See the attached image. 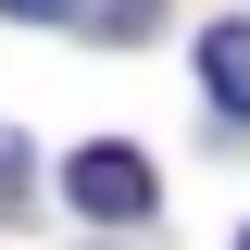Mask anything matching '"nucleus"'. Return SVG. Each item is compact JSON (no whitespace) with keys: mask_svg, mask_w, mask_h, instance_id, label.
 Returning <instances> with one entry per match:
<instances>
[{"mask_svg":"<svg viewBox=\"0 0 250 250\" xmlns=\"http://www.w3.org/2000/svg\"><path fill=\"white\" fill-rule=\"evenodd\" d=\"M0 200H25V138L0 125Z\"/></svg>","mask_w":250,"mask_h":250,"instance_id":"4","label":"nucleus"},{"mask_svg":"<svg viewBox=\"0 0 250 250\" xmlns=\"http://www.w3.org/2000/svg\"><path fill=\"white\" fill-rule=\"evenodd\" d=\"M62 200H75L88 225H150V200H163V188H150V163L125 150V138H88V150L62 163Z\"/></svg>","mask_w":250,"mask_h":250,"instance_id":"1","label":"nucleus"},{"mask_svg":"<svg viewBox=\"0 0 250 250\" xmlns=\"http://www.w3.org/2000/svg\"><path fill=\"white\" fill-rule=\"evenodd\" d=\"M200 88H213L225 125H250V25H213V38H200Z\"/></svg>","mask_w":250,"mask_h":250,"instance_id":"2","label":"nucleus"},{"mask_svg":"<svg viewBox=\"0 0 250 250\" xmlns=\"http://www.w3.org/2000/svg\"><path fill=\"white\" fill-rule=\"evenodd\" d=\"M150 13H163V0H100L88 25H100V38H150Z\"/></svg>","mask_w":250,"mask_h":250,"instance_id":"3","label":"nucleus"},{"mask_svg":"<svg viewBox=\"0 0 250 250\" xmlns=\"http://www.w3.org/2000/svg\"><path fill=\"white\" fill-rule=\"evenodd\" d=\"M0 13H25V25H50V13H62V0H0Z\"/></svg>","mask_w":250,"mask_h":250,"instance_id":"5","label":"nucleus"},{"mask_svg":"<svg viewBox=\"0 0 250 250\" xmlns=\"http://www.w3.org/2000/svg\"><path fill=\"white\" fill-rule=\"evenodd\" d=\"M238 250H250V238H238Z\"/></svg>","mask_w":250,"mask_h":250,"instance_id":"6","label":"nucleus"}]
</instances>
